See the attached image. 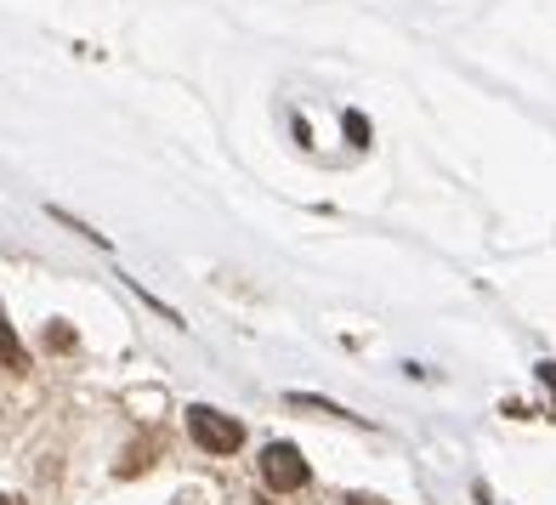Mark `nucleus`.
<instances>
[{"instance_id": "1", "label": "nucleus", "mask_w": 556, "mask_h": 505, "mask_svg": "<svg viewBox=\"0 0 556 505\" xmlns=\"http://www.w3.org/2000/svg\"><path fill=\"white\" fill-rule=\"evenodd\" d=\"M307 460H301V449L295 443H267L262 449V483L273 494H295V489H307Z\"/></svg>"}, {"instance_id": "2", "label": "nucleus", "mask_w": 556, "mask_h": 505, "mask_svg": "<svg viewBox=\"0 0 556 505\" xmlns=\"http://www.w3.org/2000/svg\"><path fill=\"white\" fill-rule=\"evenodd\" d=\"M188 432H193V443L199 449H211V454H233L239 443H244V432H239V420L233 415H222V409H188Z\"/></svg>"}, {"instance_id": "3", "label": "nucleus", "mask_w": 556, "mask_h": 505, "mask_svg": "<svg viewBox=\"0 0 556 505\" xmlns=\"http://www.w3.org/2000/svg\"><path fill=\"white\" fill-rule=\"evenodd\" d=\"M0 364H7V369H23V346H17V336H12L7 318H0Z\"/></svg>"}, {"instance_id": "4", "label": "nucleus", "mask_w": 556, "mask_h": 505, "mask_svg": "<svg viewBox=\"0 0 556 505\" xmlns=\"http://www.w3.org/2000/svg\"><path fill=\"white\" fill-rule=\"evenodd\" d=\"M346 137L358 142V148H369V125H364V114H346Z\"/></svg>"}]
</instances>
